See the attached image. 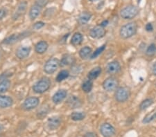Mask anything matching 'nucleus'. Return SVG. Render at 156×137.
<instances>
[{
    "label": "nucleus",
    "mask_w": 156,
    "mask_h": 137,
    "mask_svg": "<svg viewBox=\"0 0 156 137\" xmlns=\"http://www.w3.org/2000/svg\"><path fill=\"white\" fill-rule=\"evenodd\" d=\"M69 36V33L67 34V35H65V36L62 37V39H61V43H65V42H66L67 38H68Z\"/></svg>",
    "instance_id": "41"
},
{
    "label": "nucleus",
    "mask_w": 156,
    "mask_h": 137,
    "mask_svg": "<svg viewBox=\"0 0 156 137\" xmlns=\"http://www.w3.org/2000/svg\"><path fill=\"white\" fill-rule=\"evenodd\" d=\"M137 31V24L135 22H130L121 27L119 36L123 39H129L134 36Z\"/></svg>",
    "instance_id": "1"
},
{
    "label": "nucleus",
    "mask_w": 156,
    "mask_h": 137,
    "mask_svg": "<svg viewBox=\"0 0 156 137\" xmlns=\"http://www.w3.org/2000/svg\"><path fill=\"white\" fill-rule=\"evenodd\" d=\"M85 117H86V114H85V112L82 111H75L73 112L70 115V118L72 121H83L85 119Z\"/></svg>",
    "instance_id": "24"
},
{
    "label": "nucleus",
    "mask_w": 156,
    "mask_h": 137,
    "mask_svg": "<svg viewBox=\"0 0 156 137\" xmlns=\"http://www.w3.org/2000/svg\"><path fill=\"white\" fill-rule=\"evenodd\" d=\"M7 15V10L4 8L0 9V20L4 18Z\"/></svg>",
    "instance_id": "36"
},
{
    "label": "nucleus",
    "mask_w": 156,
    "mask_h": 137,
    "mask_svg": "<svg viewBox=\"0 0 156 137\" xmlns=\"http://www.w3.org/2000/svg\"><path fill=\"white\" fill-rule=\"evenodd\" d=\"M67 104L71 108L75 109V108H79L82 105V101L79 97H76V96H70L67 101Z\"/></svg>",
    "instance_id": "16"
},
{
    "label": "nucleus",
    "mask_w": 156,
    "mask_h": 137,
    "mask_svg": "<svg viewBox=\"0 0 156 137\" xmlns=\"http://www.w3.org/2000/svg\"><path fill=\"white\" fill-rule=\"evenodd\" d=\"M103 88L105 91L108 92H111L115 91L119 86V81L117 78L114 76H110L104 81L102 84Z\"/></svg>",
    "instance_id": "5"
},
{
    "label": "nucleus",
    "mask_w": 156,
    "mask_h": 137,
    "mask_svg": "<svg viewBox=\"0 0 156 137\" xmlns=\"http://www.w3.org/2000/svg\"><path fill=\"white\" fill-rule=\"evenodd\" d=\"M156 119V112L153 113L151 114H148V115L146 116L142 120V123L144 124H148L151 123V122L153 121Z\"/></svg>",
    "instance_id": "32"
},
{
    "label": "nucleus",
    "mask_w": 156,
    "mask_h": 137,
    "mask_svg": "<svg viewBox=\"0 0 156 137\" xmlns=\"http://www.w3.org/2000/svg\"><path fill=\"white\" fill-rule=\"evenodd\" d=\"M61 124V118L58 116H52L47 121V126L51 130H55L58 128Z\"/></svg>",
    "instance_id": "13"
},
{
    "label": "nucleus",
    "mask_w": 156,
    "mask_h": 137,
    "mask_svg": "<svg viewBox=\"0 0 156 137\" xmlns=\"http://www.w3.org/2000/svg\"><path fill=\"white\" fill-rule=\"evenodd\" d=\"M40 103V99L37 97H29L25 100L23 103V109L25 110L29 111L34 109L38 106Z\"/></svg>",
    "instance_id": "8"
},
{
    "label": "nucleus",
    "mask_w": 156,
    "mask_h": 137,
    "mask_svg": "<svg viewBox=\"0 0 156 137\" xmlns=\"http://www.w3.org/2000/svg\"><path fill=\"white\" fill-rule=\"evenodd\" d=\"M119 13L122 19H131L135 18L137 15L139 13V9L136 6L130 5V6H126L121 10Z\"/></svg>",
    "instance_id": "4"
},
{
    "label": "nucleus",
    "mask_w": 156,
    "mask_h": 137,
    "mask_svg": "<svg viewBox=\"0 0 156 137\" xmlns=\"http://www.w3.org/2000/svg\"><path fill=\"white\" fill-rule=\"evenodd\" d=\"M102 69L100 67H96L94 68H93L89 71V73L87 74V78L89 80H96L98 77L100 76V74H101Z\"/></svg>",
    "instance_id": "21"
},
{
    "label": "nucleus",
    "mask_w": 156,
    "mask_h": 137,
    "mask_svg": "<svg viewBox=\"0 0 156 137\" xmlns=\"http://www.w3.org/2000/svg\"><path fill=\"white\" fill-rule=\"evenodd\" d=\"M44 25H45V24L44 23V22H36V23L34 24V29H36V30L40 29H42V27H44Z\"/></svg>",
    "instance_id": "34"
},
{
    "label": "nucleus",
    "mask_w": 156,
    "mask_h": 137,
    "mask_svg": "<svg viewBox=\"0 0 156 137\" xmlns=\"http://www.w3.org/2000/svg\"><path fill=\"white\" fill-rule=\"evenodd\" d=\"M49 47V44L46 41H40L37 42L35 46V51L37 53L43 54L47 51Z\"/></svg>",
    "instance_id": "18"
},
{
    "label": "nucleus",
    "mask_w": 156,
    "mask_h": 137,
    "mask_svg": "<svg viewBox=\"0 0 156 137\" xmlns=\"http://www.w3.org/2000/svg\"><path fill=\"white\" fill-rule=\"evenodd\" d=\"M60 66V60L56 58H50L44 65V71L47 74H52L58 69Z\"/></svg>",
    "instance_id": "6"
},
{
    "label": "nucleus",
    "mask_w": 156,
    "mask_h": 137,
    "mask_svg": "<svg viewBox=\"0 0 156 137\" xmlns=\"http://www.w3.org/2000/svg\"><path fill=\"white\" fill-rule=\"evenodd\" d=\"M47 3H48V0H37L36 5L40 6V8L44 6Z\"/></svg>",
    "instance_id": "35"
},
{
    "label": "nucleus",
    "mask_w": 156,
    "mask_h": 137,
    "mask_svg": "<svg viewBox=\"0 0 156 137\" xmlns=\"http://www.w3.org/2000/svg\"><path fill=\"white\" fill-rule=\"evenodd\" d=\"M27 8V3L25 2H22L18 6V8H17V11L16 12L17 15H20V14H23V12H24L25 10H26Z\"/></svg>",
    "instance_id": "33"
},
{
    "label": "nucleus",
    "mask_w": 156,
    "mask_h": 137,
    "mask_svg": "<svg viewBox=\"0 0 156 137\" xmlns=\"http://www.w3.org/2000/svg\"><path fill=\"white\" fill-rule=\"evenodd\" d=\"M100 132L104 137H112L116 132V129L111 124L104 123L100 127Z\"/></svg>",
    "instance_id": "7"
},
{
    "label": "nucleus",
    "mask_w": 156,
    "mask_h": 137,
    "mask_svg": "<svg viewBox=\"0 0 156 137\" xmlns=\"http://www.w3.org/2000/svg\"><path fill=\"white\" fill-rule=\"evenodd\" d=\"M152 73L156 76V62H155L152 65Z\"/></svg>",
    "instance_id": "40"
},
{
    "label": "nucleus",
    "mask_w": 156,
    "mask_h": 137,
    "mask_svg": "<svg viewBox=\"0 0 156 137\" xmlns=\"http://www.w3.org/2000/svg\"><path fill=\"white\" fill-rule=\"evenodd\" d=\"M84 137H97V134L93 132H88L85 134Z\"/></svg>",
    "instance_id": "39"
},
{
    "label": "nucleus",
    "mask_w": 156,
    "mask_h": 137,
    "mask_svg": "<svg viewBox=\"0 0 156 137\" xmlns=\"http://www.w3.org/2000/svg\"><path fill=\"white\" fill-rule=\"evenodd\" d=\"M153 103H154V101H153V100L152 98H147L144 100V101L140 104L139 108L140 110L142 111L146 110V109H148L149 107L151 106Z\"/></svg>",
    "instance_id": "28"
},
{
    "label": "nucleus",
    "mask_w": 156,
    "mask_h": 137,
    "mask_svg": "<svg viewBox=\"0 0 156 137\" xmlns=\"http://www.w3.org/2000/svg\"><path fill=\"white\" fill-rule=\"evenodd\" d=\"M13 101L8 96L0 95V108H7L12 105Z\"/></svg>",
    "instance_id": "17"
},
{
    "label": "nucleus",
    "mask_w": 156,
    "mask_h": 137,
    "mask_svg": "<svg viewBox=\"0 0 156 137\" xmlns=\"http://www.w3.org/2000/svg\"><path fill=\"white\" fill-rule=\"evenodd\" d=\"M49 111V107L48 105H47V104H44V105H42L41 108H40V109H38V111L37 112V116L39 118L42 119L48 114Z\"/></svg>",
    "instance_id": "25"
},
{
    "label": "nucleus",
    "mask_w": 156,
    "mask_h": 137,
    "mask_svg": "<svg viewBox=\"0 0 156 137\" xmlns=\"http://www.w3.org/2000/svg\"><path fill=\"white\" fill-rule=\"evenodd\" d=\"M92 54V49L89 46H84L80 49L79 56L82 60H87L90 58Z\"/></svg>",
    "instance_id": "19"
},
{
    "label": "nucleus",
    "mask_w": 156,
    "mask_h": 137,
    "mask_svg": "<svg viewBox=\"0 0 156 137\" xmlns=\"http://www.w3.org/2000/svg\"><path fill=\"white\" fill-rule=\"evenodd\" d=\"M130 90L127 87H120L115 90V98L118 103H124L129 99Z\"/></svg>",
    "instance_id": "3"
},
{
    "label": "nucleus",
    "mask_w": 156,
    "mask_h": 137,
    "mask_svg": "<svg viewBox=\"0 0 156 137\" xmlns=\"http://www.w3.org/2000/svg\"><path fill=\"white\" fill-rule=\"evenodd\" d=\"M31 47L21 46L16 51V56L19 59H24L27 58L31 53Z\"/></svg>",
    "instance_id": "14"
},
{
    "label": "nucleus",
    "mask_w": 156,
    "mask_h": 137,
    "mask_svg": "<svg viewBox=\"0 0 156 137\" xmlns=\"http://www.w3.org/2000/svg\"><path fill=\"white\" fill-rule=\"evenodd\" d=\"M145 29L147 32H152L153 31V26L151 23H147L145 26Z\"/></svg>",
    "instance_id": "37"
},
{
    "label": "nucleus",
    "mask_w": 156,
    "mask_h": 137,
    "mask_svg": "<svg viewBox=\"0 0 156 137\" xmlns=\"http://www.w3.org/2000/svg\"><path fill=\"white\" fill-rule=\"evenodd\" d=\"M93 88V82L91 80H87L83 83L81 85V89L85 93H90Z\"/></svg>",
    "instance_id": "26"
},
{
    "label": "nucleus",
    "mask_w": 156,
    "mask_h": 137,
    "mask_svg": "<svg viewBox=\"0 0 156 137\" xmlns=\"http://www.w3.org/2000/svg\"><path fill=\"white\" fill-rule=\"evenodd\" d=\"M3 129H4V126L2 125L1 123H0V132L3 131Z\"/></svg>",
    "instance_id": "42"
},
{
    "label": "nucleus",
    "mask_w": 156,
    "mask_h": 137,
    "mask_svg": "<svg viewBox=\"0 0 156 137\" xmlns=\"http://www.w3.org/2000/svg\"><path fill=\"white\" fill-rule=\"evenodd\" d=\"M83 41V36L79 32H77L73 35L71 39V44L73 46H79L82 43Z\"/></svg>",
    "instance_id": "22"
},
{
    "label": "nucleus",
    "mask_w": 156,
    "mask_h": 137,
    "mask_svg": "<svg viewBox=\"0 0 156 137\" xmlns=\"http://www.w3.org/2000/svg\"><path fill=\"white\" fill-rule=\"evenodd\" d=\"M28 36L27 33H19V34H14L12 36H9L4 39L2 43L4 44H12L16 43V42H19L22 39Z\"/></svg>",
    "instance_id": "11"
},
{
    "label": "nucleus",
    "mask_w": 156,
    "mask_h": 137,
    "mask_svg": "<svg viewBox=\"0 0 156 137\" xmlns=\"http://www.w3.org/2000/svg\"><path fill=\"white\" fill-rule=\"evenodd\" d=\"M51 81L49 78L44 77L34 84L33 86V90L36 94H43L50 88Z\"/></svg>",
    "instance_id": "2"
},
{
    "label": "nucleus",
    "mask_w": 156,
    "mask_h": 137,
    "mask_svg": "<svg viewBox=\"0 0 156 137\" xmlns=\"http://www.w3.org/2000/svg\"><path fill=\"white\" fill-rule=\"evenodd\" d=\"M11 86V81L8 79H4L0 82V94H4L9 90Z\"/></svg>",
    "instance_id": "27"
},
{
    "label": "nucleus",
    "mask_w": 156,
    "mask_h": 137,
    "mask_svg": "<svg viewBox=\"0 0 156 137\" xmlns=\"http://www.w3.org/2000/svg\"><path fill=\"white\" fill-rule=\"evenodd\" d=\"M92 17V14L90 12L84 11L80 13V15L78 18V23L80 25L86 24L90 20Z\"/></svg>",
    "instance_id": "20"
},
{
    "label": "nucleus",
    "mask_w": 156,
    "mask_h": 137,
    "mask_svg": "<svg viewBox=\"0 0 156 137\" xmlns=\"http://www.w3.org/2000/svg\"><path fill=\"white\" fill-rule=\"evenodd\" d=\"M69 76V72L67 70H62L60 71L58 74L57 75L56 80L58 83H61L65 79H67Z\"/></svg>",
    "instance_id": "29"
},
{
    "label": "nucleus",
    "mask_w": 156,
    "mask_h": 137,
    "mask_svg": "<svg viewBox=\"0 0 156 137\" xmlns=\"http://www.w3.org/2000/svg\"><path fill=\"white\" fill-rule=\"evenodd\" d=\"M89 1H90V2H96V1H98V0H89Z\"/></svg>",
    "instance_id": "43"
},
{
    "label": "nucleus",
    "mask_w": 156,
    "mask_h": 137,
    "mask_svg": "<svg viewBox=\"0 0 156 137\" xmlns=\"http://www.w3.org/2000/svg\"><path fill=\"white\" fill-rule=\"evenodd\" d=\"M106 71L108 74L110 75H115L121 71V65L119 62L116 60L110 62L106 65Z\"/></svg>",
    "instance_id": "10"
},
{
    "label": "nucleus",
    "mask_w": 156,
    "mask_h": 137,
    "mask_svg": "<svg viewBox=\"0 0 156 137\" xmlns=\"http://www.w3.org/2000/svg\"><path fill=\"white\" fill-rule=\"evenodd\" d=\"M105 44H104V45L101 46L100 47H99V48L97 49L96 50H95L94 52H92V54L91 57H90V58L91 59H95L97 58L98 56H99V55L101 54L104 51V50L105 49Z\"/></svg>",
    "instance_id": "31"
},
{
    "label": "nucleus",
    "mask_w": 156,
    "mask_h": 137,
    "mask_svg": "<svg viewBox=\"0 0 156 137\" xmlns=\"http://www.w3.org/2000/svg\"><path fill=\"white\" fill-rule=\"evenodd\" d=\"M145 53L148 57L155 56L156 54V44L154 43L151 44L150 45L147 47Z\"/></svg>",
    "instance_id": "30"
},
{
    "label": "nucleus",
    "mask_w": 156,
    "mask_h": 137,
    "mask_svg": "<svg viewBox=\"0 0 156 137\" xmlns=\"http://www.w3.org/2000/svg\"><path fill=\"white\" fill-rule=\"evenodd\" d=\"M109 24V21L108 20V19H106V20H104L99 25L101 27H103V28H105V26H108V24Z\"/></svg>",
    "instance_id": "38"
},
{
    "label": "nucleus",
    "mask_w": 156,
    "mask_h": 137,
    "mask_svg": "<svg viewBox=\"0 0 156 137\" xmlns=\"http://www.w3.org/2000/svg\"><path fill=\"white\" fill-rule=\"evenodd\" d=\"M75 63L74 57L70 54H65L60 60V66H69Z\"/></svg>",
    "instance_id": "15"
},
{
    "label": "nucleus",
    "mask_w": 156,
    "mask_h": 137,
    "mask_svg": "<svg viewBox=\"0 0 156 137\" xmlns=\"http://www.w3.org/2000/svg\"><path fill=\"white\" fill-rule=\"evenodd\" d=\"M67 91L65 89H59L52 97V101L55 104H60L66 98Z\"/></svg>",
    "instance_id": "12"
},
{
    "label": "nucleus",
    "mask_w": 156,
    "mask_h": 137,
    "mask_svg": "<svg viewBox=\"0 0 156 137\" xmlns=\"http://www.w3.org/2000/svg\"><path fill=\"white\" fill-rule=\"evenodd\" d=\"M105 33H106V31L105 29L101 26L100 25H98L90 30V36L93 39H99L103 38L105 36Z\"/></svg>",
    "instance_id": "9"
},
{
    "label": "nucleus",
    "mask_w": 156,
    "mask_h": 137,
    "mask_svg": "<svg viewBox=\"0 0 156 137\" xmlns=\"http://www.w3.org/2000/svg\"><path fill=\"white\" fill-rule=\"evenodd\" d=\"M41 9L40 6H37V5H34L33 6L29 11V17L31 20H34L36 19L41 12Z\"/></svg>",
    "instance_id": "23"
}]
</instances>
